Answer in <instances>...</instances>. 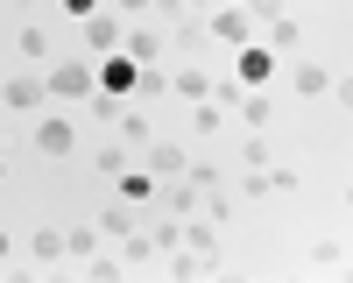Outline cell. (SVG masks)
<instances>
[{
	"mask_svg": "<svg viewBox=\"0 0 353 283\" xmlns=\"http://www.w3.org/2000/svg\"><path fill=\"white\" fill-rule=\"evenodd\" d=\"M43 92H50V99H92V92H99V85H92V64H85V57H64V64H50Z\"/></svg>",
	"mask_w": 353,
	"mask_h": 283,
	"instance_id": "6da1fadb",
	"label": "cell"
},
{
	"mask_svg": "<svg viewBox=\"0 0 353 283\" xmlns=\"http://www.w3.org/2000/svg\"><path fill=\"white\" fill-rule=\"evenodd\" d=\"M78 43L92 50V57H113V50L128 43V21L113 14V8H99V14H85V21H78Z\"/></svg>",
	"mask_w": 353,
	"mask_h": 283,
	"instance_id": "7a4b0ae2",
	"label": "cell"
},
{
	"mask_svg": "<svg viewBox=\"0 0 353 283\" xmlns=\"http://www.w3.org/2000/svg\"><path fill=\"white\" fill-rule=\"evenodd\" d=\"M134 78H141V64H134V57H121V50L92 64V85H99L106 99H128V92H134Z\"/></svg>",
	"mask_w": 353,
	"mask_h": 283,
	"instance_id": "3957f363",
	"label": "cell"
},
{
	"mask_svg": "<svg viewBox=\"0 0 353 283\" xmlns=\"http://www.w3.org/2000/svg\"><path fill=\"white\" fill-rule=\"evenodd\" d=\"M233 78H241L248 92H254V85H269V78H276V50H269V43H241V50H233Z\"/></svg>",
	"mask_w": 353,
	"mask_h": 283,
	"instance_id": "277c9868",
	"label": "cell"
},
{
	"mask_svg": "<svg viewBox=\"0 0 353 283\" xmlns=\"http://www.w3.org/2000/svg\"><path fill=\"white\" fill-rule=\"evenodd\" d=\"M36 149H43L50 163H57V156H71V149H78V128L64 121V113H43V121H36Z\"/></svg>",
	"mask_w": 353,
	"mask_h": 283,
	"instance_id": "5b68a950",
	"label": "cell"
},
{
	"mask_svg": "<svg viewBox=\"0 0 353 283\" xmlns=\"http://www.w3.org/2000/svg\"><path fill=\"white\" fill-rule=\"evenodd\" d=\"M205 36H212V43H233V50H241V43L254 36V21H248V8H212V21H205Z\"/></svg>",
	"mask_w": 353,
	"mask_h": 283,
	"instance_id": "8992f818",
	"label": "cell"
},
{
	"mask_svg": "<svg viewBox=\"0 0 353 283\" xmlns=\"http://www.w3.org/2000/svg\"><path fill=\"white\" fill-rule=\"evenodd\" d=\"M163 50H170V57H198V50H205V21H198V14L170 21V28H163Z\"/></svg>",
	"mask_w": 353,
	"mask_h": 283,
	"instance_id": "52a82bcc",
	"label": "cell"
},
{
	"mask_svg": "<svg viewBox=\"0 0 353 283\" xmlns=\"http://www.w3.org/2000/svg\"><path fill=\"white\" fill-rule=\"evenodd\" d=\"M290 92L297 99H325L332 92V64H290Z\"/></svg>",
	"mask_w": 353,
	"mask_h": 283,
	"instance_id": "ba28073f",
	"label": "cell"
},
{
	"mask_svg": "<svg viewBox=\"0 0 353 283\" xmlns=\"http://www.w3.org/2000/svg\"><path fill=\"white\" fill-rule=\"evenodd\" d=\"M50 92H43V78H0V106H14V113H28V106H43Z\"/></svg>",
	"mask_w": 353,
	"mask_h": 283,
	"instance_id": "9c48e42d",
	"label": "cell"
},
{
	"mask_svg": "<svg viewBox=\"0 0 353 283\" xmlns=\"http://www.w3.org/2000/svg\"><path fill=\"white\" fill-rule=\"evenodd\" d=\"M184 163H191V156L176 149V142H149V177H156V184H170V177H184Z\"/></svg>",
	"mask_w": 353,
	"mask_h": 283,
	"instance_id": "30bf717a",
	"label": "cell"
},
{
	"mask_svg": "<svg viewBox=\"0 0 353 283\" xmlns=\"http://www.w3.org/2000/svg\"><path fill=\"white\" fill-rule=\"evenodd\" d=\"M128 57H134V64H156V57H163V28H128V43H121Z\"/></svg>",
	"mask_w": 353,
	"mask_h": 283,
	"instance_id": "8fae6325",
	"label": "cell"
},
{
	"mask_svg": "<svg viewBox=\"0 0 353 283\" xmlns=\"http://www.w3.org/2000/svg\"><path fill=\"white\" fill-rule=\"evenodd\" d=\"M99 226H71V234H64V255H71V262H92V255H99Z\"/></svg>",
	"mask_w": 353,
	"mask_h": 283,
	"instance_id": "7c38bea8",
	"label": "cell"
},
{
	"mask_svg": "<svg viewBox=\"0 0 353 283\" xmlns=\"http://www.w3.org/2000/svg\"><path fill=\"white\" fill-rule=\"evenodd\" d=\"M241 121H248V128H269V121H276V99L261 92V85H254V92L241 99Z\"/></svg>",
	"mask_w": 353,
	"mask_h": 283,
	"instance_id": "4fadbf2b",
	"label": "cell"
},
{
	"mask_svg": "<svg viewBox=\"0 0 353 283\" xmlns=\"http://www.w3.org/2000/svg\"><path fill=\"white\" fill-rule=\"evenodd\" d=\"M184 177H191L198 191H219V177H226V163H219V156H198V163H184Z\"/></svg>",
	"mask_w": 353,
	"mask_h": 283,
	"instance_id": "5bb4252c",
	"label": "cell"
},
{
	"mask_svg": "<svg viewBox=\"0 0 353 283\" xmlns=\"http://www.w3.org/2000/svg\"><path fill=\"white\" fill-rule=\"evenodd\" d=\"M233 163H241V170H269V163H276V149H269L261 135H248L241 149H233Z\"/></svg>",
	"mask_w": 353,
	"mask_h": 283,
	"instance_id": "9a60e30c",
	"label": "cell"
},
{
	"mask_svg": "<svg viewBox=\"0 0 353 283\" xmlns=\"http://www.w3.org/2000/svg\"><path fill=\"white\" fill-rule=\"evenodd\" d=\"M28 255H36V262H64V234H57V226H36Z\"/></svg>",
	"mask_w": 353,
	"mask_h": 283,
	"instance_id": "2e32d148",
	"label": "cell"
},
{
	"mask_svg": "<svg viewBox=\"0 0 353 283\" xmlns=\"http://www.w3.org/2000/svg\"><path fill=\"white\" fill-rule=\"evenodd\" d=\"M92 226H99V234H113V241H121L128 226H134V213H128V198H113V206H106V213H99Z\"/></svg>",
	"mask_w": 353,
	"mask_h": 283,
	"instance_id": "e0dca14e",
	"label": "cell"
},
{
	"mask_svg": "<svg viewBox=\"0 0 353 283\" xmlns=\"http://www.w3.org/2000/svg\"><path fill=\"white\" fill-rule=\"evenodd\" d=\"M113 184H121V198H128V206H141V198L156 191V177H149V170H121Z\"/></svg>",
	"mask_w": 353,
	"mask_h": 283,
	"instance_id": "ac0fdd59",
	"label": "cell"
},
{
	"mask_svg": "<svg viewBox=\"0 0 353 283\" xmlns=\"http://www.w3.org/2000/svg\"><path fill=\"white\" fill-rule=\"evenodd\" d=\"M163 255H170V276H176V283L205 276V255H191V248H163Z\"/></svg>",
	"mask_w": 353,
	"mask_h": 283,
	"instance_id": "d6986e66",
	"label": "cell"
},
{
	"mask_svg": "<svg viewBox=\"0 0 353 283\" xmlns=\"http://www.w3.org/2000/svg\"><path fill=\"white\" fill-rule=\"evenodd\" d=\"M297 43H304V28L290 21V14H276V21H269V50L283 57V50H297Z\"/></svg>",
	"mask_w": 353,
	"mask_h": 283,
	"instance_id": "ffe728a7",
	"label": "cell"
},
{
	"mask_svg": "<svg viewBox=\"0 0 353 283\" xmlns=\"http://www.w3.org/2000/svg\"><path fill=\"white\" fill-rule=\"evenodd\" d=\"M311 269H346V241H311Z\"/></svg>",
	"mask_w": 353,
	"mask_h": 283,
	"instance_id": "44dd1931",
	"label": "cell"
},
{
	"mask_svg": "<svg viewBox=\"0 0 353 283\" xmlns=\"http://www.w3.org/2000/svg\"><path fill=\"white\" fill-rule=\"evenodd\" d=\"M113 128H121V142H141V149H149V113H113Z\"/></svg>",
	"mask_w": 353,
	"mask_h": 283,
	"instance_id": "7402d4cb",
	"label": "cell"
},
{
	"mask_svg": "<svg viewBox=\"0 0 353 283\" xmlns=\"http://www.w3.org/2000/svg\"><path fill=\"white\" fill-rule=\"evenodd\" d=\"M170 85H176V92H184V99H212V78H205V71H191V64L176 71Z\"/></svg>",
	"mask_w": 353,
	"mask_h": 283,
	"instance_id": "603a6c76",
	"label": "cell"
},
{
	"mask_svg": "<svg viewBox=\"0 0 353 283\" xmlns=\"http://www.w3.org/2000/svg\"><path fill=\"white\" fill-rule=\"evenodd\" d=\"M191 121H198V135H219V128H226V106H219V99H198Z\"/></svg>",
	"mask_w": 353,
	"mask_h": 283,
	"instance_id": "cb8c5ba5",
	"label": "cell"
},
{
	"mask_svg": "<svg viewBox=\"0 0 353 283\" xmlns=\"http://www.w3.org/2000/svg\"><path fill=\"white\" fill-rule=\"evenodd\" d=\"M149 255H156V241H149V234H134V226H128V234H121V262H149Z\"/></svg>",
	"mask_w": 353,
	"mask_h": 283,
	"instance_id": "d4e9b609",
	"label": "cell"
},
{
	"mask_svg": "<svg viewBox=\"0 0 353 283\" xmlns=\"http://www.w3.org/2000/svg\"><path fill=\"white\" fill-rule=\"evenodd\" d=\"M212 99H219V106L233 113V106H241V99H248V85H241V78H212Z\"/></svg>",
	"mask_w": 353,
	"mask_h": 283,
	"instance_id": "484cf974",
	"label": "cell"
},
{
	"mask_svg": "<svg viewBox=\"0 0 353 283\" xmlns=\"http://www.w3.org/2000/svg\"><path fill=\"white\" fill-rule=\"evenodd\" d=\"M14 50H21V57H50V28H21Z\"/></svg>",
	"mask_w": 353,
	"mask_h": 283,
	"instance_id": "4316f807",
	"label": "cell"
},
{
	"mask_svg": "<svg viewBox=\"0 0 353 283\" xmlns=\"http://www.w3.org/2000/svg\"><path fill=\"white\" fill-rule=\"evenodd\" d=\"M85 269H92V283H121V262H113V255H92Z\"/></svg>",
	"mask_w": 353,
	"mask_h": 283,
	"instance_id": "83f0119b",
	"label": "cell"
},
{
	"mask_svg": "<svg viewBox=\"0 0 353 283\" xmlns=\"http://www.w3.org/2000/svg\"><path fill=\"white\" fill-rule=\"evenodd\" d=\"M241 198H269V170H248V177H241Z\"/></svg>",
	"mask_w": 353,
	"mask_h": 283,
	"instance_id": "f1b7e54d",
	"label": "cell"
},
{
	"mask_svg": "<svg viewBox=\"0 0 353 283\" xmlns=\"http://www.w3.org/2000/svg\"><path fill=\"white\" fill-rule=\"evenodd\" d=\"M92 170H106V177H121V170H128V156H121V149H99V156H92Z\"/></svg>",
	"mask_w": 353,
	"mask_h": 283,
	"instance_id": "f546056e",
	"label": "cell"
},
{
	"mask_svg": "<svg viewBox=\"0 0 353 283\" xmlns=\"http://www.w3.org/2000/svg\"><path fill=\"white\" fill-rule=\"evenodd\" d=\"M64 14H71V21H85V14H99V0H64Z\"/></svg>",
	"mask_w": 353,
	"mask_h": 283,
	"instance_id": "4dcf8cb0",
	"label": "cell"
},
{
	"mask_svg": "<svg viewBox=\"0 0 353 283\" xmlns=\"http://www.w3.org/2000/svg\"><path fill=\"white\" fill-rule=\"evenodd\" d=\"M141 8H156V0H113V14H141Z\"/></svg>",
	"mask_w": 353,
	"mask_h": 283,
	"instance_id": "1f68e13d",
	"label": "cell"
},
{
	"mask_svg": "<svg viewBox=\"0 0 353 283\" xmlns=\"http://www.w3.org/2000/svg\"><path fill=\"white\" fill-rule=\"evenodd\" d=\"M8 255H14V241H8V226H0V269H8Z\"/></svg>",
	"mask_w": 353,
	"mask_h": 283,
	"instance_id": "d6a6232c",
	"label": "cell"
},
{
	"mask_svg": "<svg viewBox=\"0 0 353 283\" xmlns=\"http://www.w3.org/2000/svg\"><path fill=\"white\" fill-rule=\"evenodd\" d=\"M0 177H8V163H0Z\"/></svg>",
	"mask_w": 353,
	"mask_h": 283,
	"instance_id": "836d02e7",
	"label": "cell"
},
{
	"mask_svg": "<svg viewBox=\"0 0 353 283\" xmlns=\"http://www.w3.org/2000/svg\"><path fill=\"white\" fill-rule=\"evenodd\" d=\"M8 8H21V0H8Z\"/></svg>",
	"mask_w": 353,
	"mask_h": 283,
	"instance_id": "e575fe53",
	"label": "cell"
}]
</instances>
